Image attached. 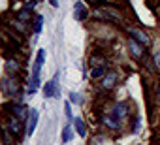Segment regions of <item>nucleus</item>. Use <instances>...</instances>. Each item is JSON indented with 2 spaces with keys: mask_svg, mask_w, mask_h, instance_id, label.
Wrapping results in <instances>:
<instances>
[{
  "mask_svg": "<svg viewBox=\"0 0 160 145\" xmlns=\"http://www.w3.org/2000/svg\"><path fill=\"white\" fill-rule=\"evenodd\" d=\"M145 45L143 43H139L138 40H134V38H130L128 40V49H130V55L136 58V60H141L143 58V55H145V49H143Z\"/></svg>",
  "mask_w": 160,
  "mask_h": 145,
  "instance_id": "nucleus-1",
  "label": "nucleus"
},
{
  "mask_svg": "<svg viewBox=\"0 0 160 145\" xmlns=\"http://www.w3.org/2000/svg\"><path fill=\"white\" fill-rule=\"evenodd\" d=\"M57 79H58V76H55L51 81H47L45 85H43V96L45 98H53V96H60V91H58V85H57Z\"/></svg>",
  "mask_w": 160,
  "mask_h": 145,
  "instance_id": "nucleus-2",
  "label": "nucleus"
},
{
  "mask_svg": "<svg viewBox=\"0 0 160 145\" xmlns=\"http://www.w3.org/2000/svg\"><path fill=\"white\" fill-rule=\"evenodd\" d=\"M6 128L13 134V138H19L21 136V119H17L15 115H12V117H8V121H6Z\"/></svg>",
  "mask_w": 160,
  "mask_h": 145,
  "instance_id": "nucleus-3",
  "label": "nucleus"
},
{
  "mask_svg": "<svg viewBox=\"0 0 160 145\" xmlns=\"http://www.w3.org/2000/svg\"><path fill=\"white\" fill-rule=\"evenodd\" d=\"M15 79H17V78H12V76H8V78L4 79V83H2L4 94H8V96H13V94H17L19 87H17V81H15Z\"/></svg>",
  "mask_w": 160,
  "mask_h": 145,
  "instance_id": "nucleus-4",
  "label": "nucleus"
},
{
  "mask_svg": "<svg viewBox=\"0 0 160 145\" xmlns=\"http://www.w3.org/2000/svg\"><path fill=\"white\" fill-rule=\"evenodd\" d=\"M38 119H40L38 109H30V113H28V117H27V134H28V136L34 134L36 124H38Z\"/></svg>",
  "mask_w": 160,
  "mask_h": 145,
  "instance_id": "nucleus-5",
  "label": "nucleus"
},
{
  "mask_svg": "<svg viewBox=\"0 0 160 145\" xmlns=\"http://www.w3.org/2000/svg\"><path fill=\"white\" fill-rule=\"evenodd\" d=\"M117 79H119L117 72H109V74H106V76L102 78V87H104L106 91H111V89L117 85Z\"/></svg>",
  "mask_w": 160,
  "mask_h": 145,
  "instance_id": "nucleus-6",
  "label": "nucleus"
},
{
  "mask_svg": "<svg viewBox=\"0 0 160 145\" xmlns=\"http://www.w3.org/2000/svg\"><path fill=\"white\" fill-rule=\"evenodd\" d=\"M73 17L77 21H85L87 19V8H85V4L81 2V0H77V2L73 4Z\"/></svg>",
  "mask_w": 160,
  "mask_h": 145,
  "instance_id": "nucleus-7",
  "label": "nucleus"
},
{
  "mask_svg": "<svg viewBox=\"0 0 160 145\" xmlns=\"http://www.w3.org/2000/svg\"><path fill=\"white\" fill-rule=\"evenodd\" d=\"M128 32H130V34H132V38H134V40H138L139 43H143V45H149V43H151V38H149L141 28H130Z\"/></svg>",
  "mask_w": 160,
  "mask_h": 145,
  "instance_id": "nucleus-8",
  "label": "nucleus"
},
{
  "mask_svg": "<svg viewBox=\"0 0 160 145\" xmlns=\"http://www.w3.org/2000/svg\"><path fill=\"white\" fill-rule=\"evenodd\" d=\"M10 108H12V115H15V117L21 119V121H23L25 117H28V113H30V111H27V108H25L23 104H12Z\"/></svg>",
  "mask_w": 160,
  "mask_h": 145,
  "instance_id": "nucleus-9",
  "label": "nucleus"
},
{
  "mask_svg": "<svg viewBox=\"0 0 160 145\" xmlns=\"http://www.w3.org/2000/svg\"><path fill=\"white\" fill-rule=\"evenodd\" d=\"M19 70H21V64H19L17 60H6V72H8V76L17 74Z\"/></svg>",
  "mask_w": 160,
  "mask_h": 145,
  "instance_id": "nucleus-10",
  "label": "nucleus"
},
{
  "mask_svg": "<svg viewBox=\"0 0 160 145\" xmlns=\"http://www.w3.org/2000/svg\"><path fill=\"white\" fill-rule=\"evenodd\" d=\"M113 115H115L117 119H124V117L128 115V106H126V104H117Z\"/></svg>",
  "mask_w": 160,
  "mask_h": 145,
  "instance_id": "nucleus-11",
  "label": "nucleus"
},
{
  "mask_svg": "<svg viewBox=\"0 0 160 145\" xmlns=\"http://www.w3.org/2000/svg\"><path fill=\"white\" fill-rule=\"evenodd\" d=\"M104 124H106L108 128H111V130H117V128H119V119H117L115 115H106V117H104Z\"/></svg>",
  "mask_w": 160,
  "mask_h": 145,
  "instance_id": "nucleus-12",
  "label": "nucleus"
},
{
  "mask_svg": "<svg viewBox=\"0 0 160 145\" xmlns=\"http://www.w3.org/2000/svg\"><path fill=\"white\" fill-rule=\"evenodd\" d=\"M106 72H108V64H106V66H94V68L91 70V78H94V79L104 78Z\"/></svg>",
  "mask_w": 160,
  "mask_h": 145,
  "instance_id": "nucleus-13",
  "label": "nucleus"
},
{
  "mask_svg": "<svg viewBox=\"0 0 160 145\" xmlns=\"http://www.w3.org/2000/svg\"><path fill=\"white\" fill-rule=\"evenodd\" d=\"M73 124H75V130H77V134L81 136V138H85L87 136V128H85V122L79 119V117H75L73 119Z\"/></svg>",
  "mask_w": 160,
  "mask_h": 145,
  "instance_id": "nucleus-14",
  "label": "nucleus"
},
{
  "mask_svg": "<svg viewBox=\"0 0 160 145\" xmlns=\"http://www.w3.org/2000/svg\"><path fill=\"white\" fill-rule=\"evenodd\" d=\"M89 62H91V66H92V68H94V66H106V64H108V62H106V58H104V57H100V55H91Z\"/></svg>",
  "mask_w": 160,
  "mask_h": 145,
  "instance_id": "nucleus-15",
  "label": "nucleus"
},
{
  "mask_svg": "<svg viewBox=\"0 0 160 145\" xmlns=\"http://www.w3.org/2000/svg\"><path fill=\"white\" fill-rule=\"evenodd\" d=\"M42 25H43V17H42V15H36V17H34V25H32L34 34H40V32H42Z\"/></svg>",
  "mask_w": 160,
  "mask_h": 145,
  "instance_id": "nucleus-16",
  "label": "nucleus"
},
{
  "mask_svg": "<svg viewBox=\"0 0 160 145\" xmlns=\"http://www.w3.org/2000/svg\"><path fill=\"white\" fill-rule=\"evenodd\" d=\"M68 141H72V126L70 124H66L62 128V143H68Z\"/></svg>",
  "mask_w": 160,
  "mask_h": 145,
  "instance_id": "nucleus-17",
  "label": "nucleus"
},
{
  "mask_svg": "<svg viewBox=\"0 0 160 145\" xmlns=\"http://www.w3.org/2000/svg\"><path fill=\"white\" fill-rule=\"evenodd\" d=\"M36 62L43 66V62H45V49H38V55H36Z\"/></svg>",
  "mask_w": 160,
  "mask_h": 145,
  "instance_id": "nucleus-18",
  "label": "nucleus"
},
{
  "mask_svg": "<svg viewBox=\"0 0 160 145\" xmlns=\"http://www.w3.org/2000/svg\"><path fill=\"white\" fill-rule=\"evenodd\" d=\"M64 113H66V119H73V115H72V102H66L64 104Z\"/></svg>",
  "mask_w": 160,
  "mask_h": 145,
  "instance_id": "nucleus-19",
  "label": "nucleus"
},
{
  "mask_svg": "<svg viewBox=\"0 0 160 145\" xmlns=\"http://www.w3.org/2000/svg\"><path fill=\"white\" fill-rule=\"evenodd\" d=\"M70 102L72 104H81V96H79V92H70Z\"/></svg>",
  "mask_w": 160,
  "mask_h": 145,
  "instance_id": "nucleus-20",
  "label": "nucleus"
},
{
  "mask_svg": "<svg viewBox=\"0 0 160 145\" xmlns=\"http://www.w3.org/2000/svg\"><path fill=\"white\" fill-rule=\"evenodd\" d=\"M152 62H154V66H156V70L160 72V51H158V53L154 55V60H152Z\"/></svg>",
  "mask_w": 160,
  "mask_h": 145,
  "instance_id": "nucleus-21",
  "label": "nucleus"
},
{
  "mask_svg": "<svg viewBox=\"0 0 160 145\" xmlns=\"http://www.w3.org/2000/svg\"><path fill=\"white\" fill-rule=\"evenodd\" d=\"M94 2H96V4H109L111 0H94Z\"/></svg>",
  "mask_w": 160,
  "mask_h": 145,
  "instance_id": "nucleus-22",
  "label": "nucleus"
},
{
  "mask_svg": "<svg viewBox=\"0 0 160 145\" xmlns=\"http://www.w3.org/2000/svg\"><path fill=\"white\" fill-rule=\"evenodd\" d=\"M49 2H51V6H53V8H57V6H58V2H57V0H49Z\"/></svg>",
  "mask_w": 160,
  "mask_h": 145,
  "instance_id": "nucleus-23",
  "label": "nucleus"
},
{
  "mask_svg": "<svg viewBox=\"0 0 160 145\" xmlns=\"http://www.w3.org/2000/svg\"><path fill=\"white\" fill-rule=\"evenodd\" d=\"M25 2H27V4H36L38 0H25Z\"/></svg>",
  "mask_w": 160,
  "mask_h": 145,
  "instance_id": "nucleus-24",
  "label": "nucleus"
}]
</instances>
